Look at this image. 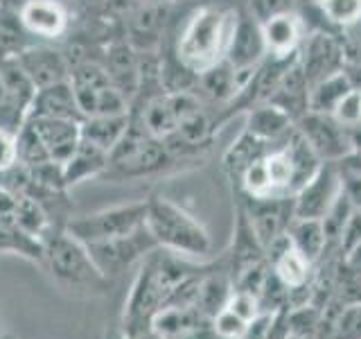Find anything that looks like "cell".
<instances>
[{"label": "cell", "mask_w": 361, "mask_h": 339, "mask_svg": "<svg viewBox=\"0 0 361 339\" xmlns=\"http://www.w3.org/2000/svg\"><path fill=\"white\" fill-rule=\"evenodd\" d=\"M348 61L343 43L330 30H312L305 34L298 50V66L302 68L310 86L321 82L338 71H343Z\"/></svg>", "instance_id": "cell-11"}, {"label": "cell", "mask_w": 361, "mask_h": 339, "mask_svg": "<svg viewBox=\"0 0 361 339\" xmlns=\"http://www.w3.org/2000/svg\"><path fill=\"white\" fill-rule=\"evenodd\" d=\"M259 25H262L267 54L271 56H296L305 34H307V23L296 9L278 11V14L259 20Z\"/></svg>", "instance_id": "cell-18"}, {"label": "cell", "mask_w": 361, "mask_h": 339, "mask_svg": "<svg viewBox=\"0 0 361 339\" xmlns=\"http://www.w3.org/2000/svg\"><path fill=\"white\" fill-rule=\"evenodd\" d=\"M152 331L163 339H219L212 328V319L197 305L161 310L152 323Z\"/></svg>", "instance_id": "cell-17"}, {"label": "cell", "mask_w": 361, "mask_h": 339, "mask_svg": "<svg viewBox=\"0 0 361 339\" xmlns=\"http://www.w3.org/2000/svg\"><path fill=\"white\" fill-rule=\"evenodd\" d=\"M41 244V267H45L59 287L82 294H102L109 290L111 280L97 269L88 254V246L66 229H54L43 237Z\"/></svg>", "instance_id": "cell-5"}, {"label": "cell", "mask_w": 361, "mask_h": 339, "mask_svg": "<svg viewBox=\"0 0 361 339\" xmlns=\"http://www.w3.org/2000/svg\"><path fill=\"white\" fill-rule=\"evenodd\" d=\"M269 267L287 290H302L310 280L312 263L291 246L287 233L267 249Z\"/></svg>", "instance_id": "cell-20"}, {"label": "cell", "mask_w": 361, "mask_h": 339, "mask_svg": "<svg viewBox=\"0 0 361 339\" xmlns=\"http://www.w3.org/2000/svg\"><path fill=\"white\" fill-rule=\"evenodd\" d=\"M244 116H246V127H244L246 131H251L257 138L274 143V145L285 141L289 131L296 127V122H293L280 107L271 105V102H264V105L246 111Z\"/></svg>", "instance_id": "cell-24"}, {"label": "cell", "mask_w": 361, "mask_h": 339, "mask_svg": "<svg viewBox=\"0 0 361 339\" xmlns=\"http://www.w3.org/2000/svg\"><path fill=\"white\" fill-rule=\"evenodd\" d=\"M300 3H310V5H316L319 0H300Z\"/></svg>", "instance_id": "cell-39"}, {"label": "cell", "mask_w": 361, "mask_h": 339, "mask_svg": "<svg viewBox=\"0 0 361 339\" xmlns=\"http://www.w3.org/2000/svg\"><path fill=\"white\" fill-rule=\"evenodd\" d=\"M16 61L37 90L71 79V64L59 43H30L16 54Z\"/></svg>", "instance_id": "cell-14"}, {"label": "cell", "mask_w": 361, "mask_h": 339, "mask_svg": "<svg viewBox=\"0 0 361 339\" xmlns=\"http://www.w3.org/2000/svg\"><path fill=\"white\" fill-rule=\"evenodd\" d=\"M16 16L32 41L63 43L73 30V7L63 0H25Z\"/></svg>", "instance_id": "cell-9"}, {"label": "cell", "mask_w": 361, "mask_h": 339, "mask_svg": "<svg viewBox=\"0 0 361 339\" xmlns=\"http://www.w3.org/2000/svg\"><path fill=\"white\" fill-rule=\"evenodd\" d=\"M25 120L37 129L50 158L59 165L66 163V158L75 152V147L82 141V122L79 120L43 118V116H27Z\"/></svg>", "instance_id": "cell-19"}, {"label": "cell", "mask_w": 361, "mask_h": 339, "mask_svg": "<svg viewBox=\"0 0 361 339\" xmlns=\"http://www.w3.org/2000/svg\"><path fill=\"white\" fill-rule=\"evenodd\" d=\"M274 150V143H267L262 138H257L251 131H242L237 138L233 141V145L226 150L224 158H221V165L226 170V174H228L231 181H237L240 184V179L244 177V172L253 163H257L259 158L264 154H269Z\"/></svg>", "instance_id": "cell-23"}, {"label": "cell", "mask_w": 361, "mask_h": 339, "mask_svg": "<svg viewBox=\"0 0 361 339\" xmlns=\"http://www.w3.org/2000/svg\"><path fill=\"white\" fill-rule=\"evenodd\" d=\"M27 116H43V118H61V120H79L82 122V111H79L77 97L71 79L56 82L52 86L39 88L34 93Z\"/></svg>", "instance_id": "cell-22"}, {"label": "cell", "mask_w": 361, "mask_h": 339, "mask_svg": "<svg viewBox=\"0 0 361 339\" xmlns=\"http://www.w3.org/2000/svg\"><path fill=\"white\" fill-rule=\"evenodd\" d=\"M99 61L104 66L111 84L116 86L131 105L140 86V52L124 37H118L102 48Z\"/></svg>", "instance_id": "cell-16"}, {"label": "cell", "mask_w": 361, "mask_h": 339, "mask_svg": "<svg viewBox=\"0 0 361 339\" xmlns=\"http://www.w3.org/2000/svg\"><path fill=\"white\" fill-rule=\"evenodd\" d=\"M350 90H355V88L350 86V79L343 71L321 79V82L310 86V111L332 116L336 105L350 93Z\"/></svg>", "instance_id": "cell-27"}, {"label": "cell", "mask_w": 361, "mask_h": 339, "mask_svg": "<svg viewBox=\"0 0 361 339\" xmlns=\"http://www.w3.org/2000/svg\"><path fill=\"white\" fill-rule=\"evenodd\" d=\"M122 339V337H120ZM131 339H163L158 333H154V331H147V333H142V335H138V337H131Z\"/></svg>", "instance_id": "cell-38"}, {"label": "cell", "mask_w": 361, "mask_h": 339, "mask_svg": "<svg viewBox=\"0 0 361 339\" xmlns=\"http://www.w3.org/2000/svg\"><path fill=\"white\" fill-rule=\"evenodd\" d=\"M16 145H18V163L27 170H37L45 163H52V158L45 150L43 141L39 138L37 129L25 120L16 131Z\"/></svg>", "instance_id": "cell-29"}, {"label": "cell", "mask_w": 361, "mask_h": 339, "mask_svg": "<svg viewBox=\"0 0 361 339\" xmlns=\"http://www.w3.org/2000/svg\"><path fill=\"white\" fill-rule=\"evenodd\" d=\"M246 3H248V11H251L257 20H264L269 16L278 14V11L293 9L291 0H246Z\"/></svg>", "instance_id": "cell-35"}, {"label": "cell", "mask_w": 361, "mask_h": 339, "mask_svg": "<svg viewBox=\"0 0 361 339\" xmlns=\"http://www.w3.org/2000/svg\"><path fill=\"white\" fill-rule=\"evenodd\" d=\"M131 122V113H116V116H95L82 120V138L104 147L111 152L116 143L122 138V133L127 131Z\"/></svg>", "instance_id": "cell-26"}, {"label": "cell", "mask_w": 361, "mask_h": 339, "mask_svg": "<svg viewBox=\"0 0 361 339\" xmlns=\"http://www.w3.org/2000/svg\"><path fill=\"white\" fill-rule=\"evenodd\" d=\"M264 59H267V45L262 37V25H259V20L248 9L246 11L240 9L231 48H228V54H226V64L240 75L244 84L248 75H251Z\"/></svg>", "instance_id": "cell-12"}, {"label": "cell", "mask_w": 361, "mask_h": 339, "mask_svg": "<svg viewBox=\"0 0 361 339\" xmlns=\"http://www.w3.org/2000/svg\"><path fill=\"white\" fill-rule=\"evenodd\" d=\"M343 267L345 271H350L353 276L361 278V242L357 246L350 249L348 254H343Z\"/></svg>", "instance_id": "cell-36"}, {"label": "cell", "mask_w": 361, "mask_h": 339, "mask_svg": "<svg viewBox=\"0 0 361 339\" xmlns=\"http://www.w3.org/2000/svg\"><path fill=\"white\" fill-rule=\"evenodd\" d=\"M338 172H341V192L353 203V208L361 210V174L338 163Z\"/></svg>", "instance_id": "cell-34"}, {"label": "cell", "mask_w": 361, "mask_h": 339, "mask_svg": "<svg viewBox=\"0 0 361 339\" xmlns=\"http://www.w3.org/2000/svg\"><path fill=\"white\" fill-rule=\"evenodd\" d=\"M147 229L156 244L190 260H203L212 251V237L203 222L165 195L147 197Z\"/></svg>", "instance_id": "cell-4"}, {"label": "cell", "mask_w": 361, "mask_h": 339, "mask_svg": "<svg viewBox=\"0 0 361 339\" xmlns=\"http://www.w3.org/2000/svg\"><path fill=\"white\" fill-rule=\"evenodd\" d=\"M18 163V145H16V131L0 127V174L7 172L9 167Z\"/></svg>", "instance_id": "cell-32"}, {"label": "cell", "mask_w": 361, "mask_h": 339, "mask_svg": "<svg viewBox=\"0 0 361 339\" xmlns=\"http://www.w3.org/2000/svg\"><path fill=\"white\" fill-rule=\"evenodd\" d=\"M248 321H244L240 314H235L231 308H224L212 316V328L219 339H244L248 331Z\"/></svg>", "instance_id": "cell-30"}, {"label": "cell", "mask_w": 361, "mask_h": 339, "mask_svg": "<svg viewBox=\"0 0 361 339\" xmlns=\"http://www.w3.org/2000/svg\"><path fill=\"white\" fill-rule=\"evenodd\" d=\"M86 246L93 263L109 280H116L127 269L138 267L145 256H149L154 249H158L154 235L147 229V224L129 235H120L113 237V240L86 244Z\"/></svg>", "instance_id": "cell-8"}, {"label": "cell", "mask_w": 361, "mask_h": 339, "mask_svg": "<svg viewBox=\"0 0 361 339\" xmlns=\"http://www.w3.org/2000/svg\"><path fill=\"white\" fill-rule=\"evenodd\" d=\"M240 203L244 206L255 229V235L259 237L264 249H269L278 237L285 235L293 220V197H244V201Z\"/></svg>", "instance_id": "cell-15"}, {"label": "cell", "mask_w": 361, "mask_h": 339, "mask_svg": "<svg viewBox=\"0 0 361 339\" xmlns=\"http://www.w3.org/2000/svg\"><path fill=\"white\" fill-rule=\"evenodd\" d=\"M343 73L350 79V86L355 90H361V61H345Z\"/></svg>", "instance_id": "cell-37"}, {"label": "cell", "mask_w": 361, "mask_h": 339, "mask_svg": "<svg viewBox=\"0 0 361 339\" xmlns=\"http://www.w3.org/2000/svg\"><path fill=\"white\" fill-rule=\"evenodd\" d=\"M106 165H109V152L104 147L82 138L79 145L75 147V152L68 156L66 163L61 165L63 184L68 190H71L79 184H84V181L99 179L104 174Z\"/></svg>", "instance_id": "cell-21"}, {"label": "cell", "mask_w": 361, "mask_h": 339, "mask_svg": "<svg viewBox=\"0 0 361 339\" xmlns=\"http://www.w3.org/2000/svg\"><path fill=\"white\" fill-rule=\"evenodd\" d=\"M147 224V199L113 203L86 215H75L66 224V231L75 235L84 244H95L113 240V237L129 235Z\"/></svg>", "instance_id": "cell-7"}, {"label": "cell", "mask_w": 361, "mask_h": 339, "mask_svg": "<svg viewBox=\"0 0 361 339\" xmlns=\"http://www.w3.org/2000/svg\"><path fill=\"white\" fill-rule=\"evenodd\" d=\"M314 9H319L327 28L353 30L361 25V0H319Z\"/></svg>", "instance_id": "cell-28"}, {"label": "cell", "mask_w": 361, "mask_h": 339, "mask_svg": "<svg viewBox=\"0 0 361 339\" xmlns=\"http://www.w3.org/2000/svg\"><path fill=\"white\" fill-rule=\"evenodd\" d=\"M334 120H338L348 129H357L361 124V90H350V93L338 102L334 109Z\"/></svg>", "instance_id": "cell-31"}, {"label": "cell", "mask_w": 361, "mask_h": 339, "mask_svg": "<svg viewBox=\"0 0 361 339\" xmlns=\"http://www.w3.org/2000/svg\"><path fill=\"white\" fill-rule=\"evenodd\" d=\"M185 163L167 150L165 141L147 133L142 124L131 118L127 131L109 152V165L99 181L109 184H129V181H145L167 177L183 170Z\"/></svg>", "instance_id": "cell-3"}, {"label": "cell", "mask_w": 361, "mask_h": 339, "mask_svg": "<svg viewBox=\"0 0 361 339\" xmlns=\"http://www.w3.org/2000/svg\"><path fill=\"white\" fill-rule=\"evenodd\" d=\"M341 192L338 163H323L307 184L293 195V218L323 220Z\"/></svg>", "instance_id": "cell-13"}, {"label": "cell", "mask_w": 361, "mask_h": 339, "mask_svg": "<svg viewBox=\"0 0 361 339\" xmlns=\"http://www.w3.org/2000/svg\"><path fill=\"white\" fill-rule=\"evenodd\" d=\"M287 237H289L291 246L296 249L305 260H310L312 265L319 263L325 254V249L330 246L321 220L293 218L287 229Z\"/></svg>", "instance_id": "cell-25"}, {"label": "cell", "mask_w": 361, "mask_h": 339, "mask_svg": "<svg viewBox=\"0 0 361 339\" xmlns=\"http://www.w3.org/2000/svg\"><path fill=\"white\" fill-rule=\"evenodd\" d=\"M206 265H195L190 258L167 251V249H154L149 256L142 258V263L135 267V276L131 290L127 294L120 321V337L131 339L147 331H152L156 314L165 308L172 292L190 278L192 274Z\"/></svg>", "instance_id": "cell-2"}, {"label": "cell", "mask_w": 361, "mask_h": 339, "mask_svg": "<svg viewBox=\"0 0 361 339\" xmlns=\"http://www.w3.org/2000/svg\"><path fill=\"white\" fill-rule=\"evenodd\" d=\"M296 129L302 138L312 145V150L319 154L323 163H341L345 156L355 152L353 129L343 127L334 116L327 113L307 111L300 120H296Z\"/></svg>", "instance_id": "cell-10"}, {"label": "cell", "mask_w": 361, "mask_h": 339, "mask_svg": "<svg viewBox=\"0 0 361 339\" xmlns=\"http://www.w3.org/2000/svg\"><path fill=\"white\" fill-rule=\"evenodd\" d=\"M361 242V210L355 208L353 213H350V218L343 226L341 235H338V242L336 246L341 249V254H348L350 249L357 246Z\"/></svg>", "instance_id": "cell-33"}, {"label": "cell", "mask_w": 361, "mask_h": 339, "mask_svg": "<svg viewBox=\"0 0 361 339\" xmlns=\"http://www.w3.org/2000/svg\"><path fill=\"white\" fill-rule=\"evenodd\" d=\"M237 16L240 9L221 3L190 7L188 14L172 20L163 48L199 77L226 61Z\"/></svg>", "instance_id": "cell-1"}, {"label": "cell", "mask_w": 361, "mask_h": 339, "mask_svg": "<svg viewBox=\"0 0 361 339\" xmlns=\"http://www.w3.org/2000/svg\"><path fill=\"white\" fill-rule=\"evenodd\" d=\"M71 84L79 111H82V118L116 116V113L129 111L127 97L111 84L104 66L99 61V54L71 66Z\"/></svg>", "instance_id": "cell-6"}]
</instances>
